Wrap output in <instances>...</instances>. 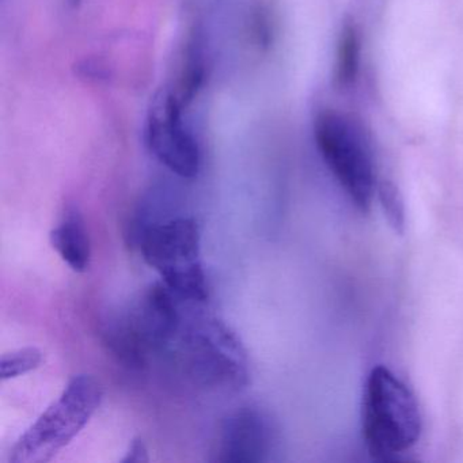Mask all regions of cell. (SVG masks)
<instances>
[{"label": "cell", "mask_w": 463, "mask_h": 463, "mask_svg": "<svg viewBox=\"0 0 463 463\" xmlns=\"http://www.w3.org/2000/svg\"><path fill=\"white\" fill-rule=\"evenodd\" d=\"M421 432V409L411 387L390 368L373 367L362 400V435L371 457L395 459L419 443Z\"/></svg>", "instance_id": "obj_1"}, {"label": "cell", "mask_w": 463, "mask_h": 463, "mask_svg": "<svg viewBox=\"0 0 463 463\" xmlns=\"http://www.w3.org/2000/svg\"><path fill=\"white\" fill-rule=\"evenodd\" d=\"M319 156L346 196L367 213L378 188L375 159L362 124L346 113L324 110L314 121Z\"/></svg>", "instance_id": "obj_2"}, {"label": "cell", "mask_w": 463, "mask_h": 463, "mask_svg": "<svg viewBox=\"0 0 463 463\" xmlns=\"http://www.w3.org/2000/svg\"><path fill=\"white\" fill-rule=\"evenodd\" d=\"M140 251L175 297L194 303L208 299L202 234L194 218L172 219L146 227L140 237Z\"/></svg>", "instance_id": "obj_3"}, {"label": "cell", "mask_w": 463, "mask_h": 463, "mask_svg": "<svg viewBox=\"0 0 463 463\" xmlns=\"http://www.w3.org/2000/svg\"><path fill=\"white\" fill-rule=\"evenodd\" d=\"M102 401V387L90 375L69 382L47 411L18 439L13 463H45L69 446L88 425Z\"/></svg>", "instance_id": "obj_4"}, {"label": "cell", "mask_w": 463, "mask_h": 463, "mask_svg": "<svg viewBox=\"0 0 463 463\" xmlns=\"http://www.w3.org/2000/svg\"><path fill=\"white\" fill-rule=\"evenodd\" d=\"M175 297L164 283H156L120 321L105 330V344L129 367H143L148 357L173 345L183 329Z\"/></svg>", "instance_id": "obj_5"}, {"label": "cell", "mask_w": 463, "mask_h": 463, "mask_svg": "<svg viewBox=\"0 0 463 463\" xmlns=\"http://www.w3.org/2000/svg\"><path fill=\"white\" fill-rule=\"evenodd\" d=\"M178 359L189 376L208 387L241 389L248 383L243 349L221 322L207 321L181 329Z\"/></svg>", "instance_id": "obj_6"}, {"label": "cell", "mask_w": 463, "mask_h": 463, "mask_svg": "<svg viewBox=\"0 0 463 463\" xmlns=\"http://www.w3.org/2000/svg\"><path fill=\"white\" fill-rule=\"evenodd\" d=\"M184 108L173 89H162L151 99L145 123L150 153L173 175L192 180L202 167V151L183 118Z\"/></svg>", "instance_id": "obj_7"}, {"label": "cell", "mask_w": 463, "mask_h": 463, "mask_svg": "<svg viewBox=\"0 0 463 463\" xmlns=\"http://www.w3.org/2000/svg\"><path fill=\"white\" fill-rule=\"evenodd\" d=\"M275 430L269 417L256 408H241L222 424L216 460L224 463H259L269 457Z\"/></svg>", "instance_id": "obj_8"}, {"label": "cell", "mask_w": 463, "mask_h": 463, "mask_svg": "<svg viewBox=\"0 0 463 463\" xmlns=\"http://www.w3.org/2000/svg\"><path fill=\"white\" fill-rule=\"evenodd\" d=\"M51 245L61 259L75 272L90 267L91 243L82 213L78 208L64 211L58 226L51 232Z\"/></svg>", "instance_id": "obj_9"}, {"label": "cell", "mask_w": 463, "mask_h": 463, "mask_svg": "<svg viewBox=\"0 0 463 463\" xmlns=\"http://www.w3.org/2000/svg\"><path fill=\"white\" fill-rule=\"evenodd\" d=\"M360 37L356 26L352 23L344 24L338 36L335 52V80L340 88L354 85L359 74Z\"/></svg>", "instance_id": "obj_10"}, {"label": "cell", "mask_w": 463, "mask_h": 463, "mask_svg": "<svg viewBox=\"0 0 463 463\" xmlns=\"http://www.w3.org/2000/svg\"><path fill=\"white\" fill-rule=\"evenodd\" d=\"M43 352L36 346H26L17 351L5 354L0 360V376L4 381L25 375L43 364Z\"/></svg>", "instance_id": "obj_11"}, {"label": "cell", "mask_w": 463, "mask_h": 463, "mask_svg": "<svg viewBox=\"0 0 463 463\" xmlns=\"http://www.w3.org/2000/svg\"><path fill=\"white\" fill-rule=\"evenodd\" d=\"M376 194H378L379 202H381L382 208H383L390 224L395 230L401 232L403 223H405V211H403L402 197H401L397 186L392 181H381V183H378Z\"/></svg>", "instance_id": "obj_12"}, {"label": "cell", "mask_w": 463, "mask_h": 463, "mask_svg": "<svg viewBox=\"0 0 463 463\" xmlns=\"http://www.w3.org/2000/svg\"><path fill=\"white\" fill-rule=\"evenodd\" d=\"M123 462H148V449L142 439L137 438L131 441Z\"/></svg>", "instance_id": "obj_13"}, {"label": "cell", "mask_w": 463, "mask_h": 463, "mask_svg": "<svg viewBox=\"0 0 463 463\" xmlns=\"http://www.w3.org/2000/svg\"><path fill=\"white\" fill-rule=\"evenodd\" d=\"M67 4L74 7V9H77V7H80V4H82V0H67Z\"/></svg>", "instance_id": "obj_14"}]
</instances>
